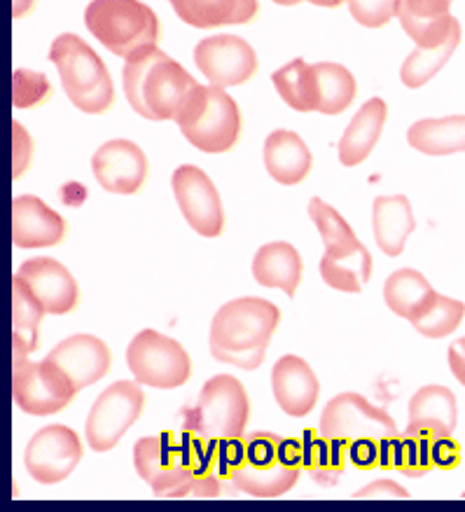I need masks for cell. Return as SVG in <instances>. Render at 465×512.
Returning a JSON list of instances; mask_svg holds the SVG:
<instances>
[{
  "label": "cell",
  "instance_id": "cell-11",
  "mask_svg": "<svg viewBox=\"0 0 465 512\" xmlns=\"http://www.w3.org/2000/svg\"><path fill=\"white\" fill-rule=\"evenodd\" d=\"M318 433L325 438H342L349 442L358 438L384 440L398 435V426L386 410L367 403L360 393L346 391L325 405Z\"/></svg>",
  "mask_w": 465,
  "mask_h": 512
},
{
  "label": "cell",
  "instance_id": "cell-29",
  "mask_svg": "<svg viewBox=\"0 0 465 512\" xmlns=\"http://www.w3.org/2000/svg\"><path fill=\"white\" fill-rule=\"evenodd\" d=\"M407 141L414 150L433 157L465 152V115L440 117V120L428 117L414 122L407 131Z\"/></svg>",
  "mask_w": 465,
  "mask_h": 512
},
{
  "label": "cell",
  "instance_id": "cell-30",
  "mask_svg": "<svg viewBox=\"0 0 465 512\" xmlns=\"http://www.w3.org/2000/svg\"><path fill=\"white\" fill-rule=\"evenodd\" d=\"M302 466H295V463H288L281 459L272 463V466H251V463H244L237 473L232 475V484L244 494L258 496V498H276L288 494L290 489L295 487L297 480H300Z\"/></svg>",
  "mask_w": 465,
  "mask_h": 512
},
{
  "label": "cell",
  "instance_id": "cell-24",
  "mask_svg": "<svg viewBox=\"0 0 465 512\" xmlns=\"http://www.w3.org/2000/svg\"><path fill=\"white\" fill-rule=\"evenodd\" d=\"M388 117V106L384 99L374 96L353 115L344 136L339 138V162L344 166L363 164L377 145Z\"/></svg>",
  "mask_w": 465,
  "mask_h": 512
},
{
  "label": "cell",
  "instance_id": "cell-17",
  "mask_svg": "<svg viewBox=\"0 0 465 512\" xmlns=\"http://www.w3.org/2000/svg\"><path fill=\"white\" fill-rule=\"evenodd\" d=\"M47 361L59 365L64 375L73 382L75 391H80L108 375L113 356H110L106 342H101L99 337L73 335L59 342L50 351Z\"/></svg>",
  "mask_w": 465,
  "mask_h": 512
},
{
  "label": "cell",
  "instance_id": "cell-43",
  "mask_svg": "<svg viewBox=\"0 0 465 512\" xmlns=\"http://www.w3.org/2000/svg\"><path fill=\"white\" fill-rule=\"evenodd\" d=\"M12 129H15L12 131V141H15V171H12V176L22 178L33 162V138L19 122L12 124Z\"/></svg>",
  "mask_w": 465,
  "mask_h": 512
},
{
  "label": "cell",
  "instance_id": "cell-31",
  "mask_svg": "<svg viewBox=\"0 0 465 512\" xmlns=\"http://www.w3.org/2000/svg\"><path fill=\"white\" fill-rule=\"evenodd\" d=\"M45 314L47 311L36 300L29 286L15 276V281H12V325H15L12 347H15V356H29L36 351L38 328Z\"/></svg>",
  "mask_w": 465,
  "mask_h": 512
},
{
  "label": "cell",
  "instance_id": "cell-6",
  "mask_svg": "<svg viewBox=\"0 0 465 512\" xmlns=\"http://www.w3.org/2000/svg\"><path fill=\"white\" fill-rule=\"evenodd\" d=\"M251 419V398L232 375H215L204 384L194 407L185 410L183 431L204 440L241 438Z\"/></svg>",
  "mask_w": 465,
  "mask_h": 512
},
{
  "label": "cell",
  "instance_id": "cell-21",
  "mask_svg": "<svg viewBox=\"0 0 465 512\" xmlns=\"http://www.w3.org/2000/svg\"><path fill=\"white\" fill-rule=\"evenodd\" d=\"M458 421L456 396L447 386H423L409 400V424L405 435L447 438Z\"/></svg>",
  "mask_w": 465,
  "mask_h": 512
},
{
  "label": "cell",
  "instance_id": "cell-4",
  "mask_svg": "<svg viewBox=\"0 0 465 512\" xmlns=\"http://www.w3.org/2000/svg\"><path fill=\"white\" fill-rule=\"evenodd\" d=\"M61 85L71 103L87 115H103L115 103V85L106 64L75 33H61L50 47Z\"/></svg>",
  "mask_w": 465,
  "mask_h": 512
},
{
  "label": "cell",
  "instance_id": "cell-3",
  "mask_svg": "<svg viewBox=\"0 0 465 512\" xmlns=\"http://www.w3.org/2000/svg\"><path fill=\"white\" fill-rule=\"evenodd\" d=\"M279 321V307L262 297H239L222 304L211 323L213 358L241 370H258Z\"/></svg>",
  "mask_w": 465,
  "mask_h": 512
},
{
  "label": "cell",
  "instance_id": "cell-25",
  "mask_svg": "<svg viewBox=\"0 0 465 512\" xmlns=\"http://www.w3.org/2000/svg\"><path fill=\"white\" fill-rule=\"evenodd\" d=\"M253 276L260 286L279 288L288 297H295L302 281V258L295 246L286 241H272L255 253Z\"/></svg>",
  "mask_w": 465,
  "mask_h": 512
},
{
  "label": "cell",
  "instance_id": "cell-33",
  "mask_svg": "<svg viewBox=\"0 0 465 512\" xmlns=\"http://www.w3.org/2000/svg\"><path fill=\"white\" fill-rule=\"evenodd\" d=\"M316 71V94H318V110L323 115H339L351 106L356 99L358 85L349 68L332 61H321L314 64Z\"/></svg>",
  "mask_w": 465,
  "mask_h": 512
},
{
  "label": "cell",
  "instance_id": "cell-52",
  "mask_svg": "<svg viewBox=\"0 0 465 512\" xmlns=\"http://www.w3.org/2000/svg\"><path fill=\"white\" fill-rule=\"evenodd\" d=\"M451 3H454V0H451Z\"/></svg>",
  "mask_w": 465,
  "mask_h": 512
},
{
  "label": "cell",
  "instance_id": "cell-19",
  "mask_svg": "<svg viewBox=\"0 0 465 512\" xmlns=\"http://www.w3.org/2000/svg\"><path fill=\"white\" fill-rule=\"evenodd\" d=\"M272 389L279 407L290 417H307L314 410L321 384L311 365L300 356H281L272 368Z\"/></svg>",
  "mask_w": 465,
  "mask_h": 512
},
{
  "label": "cell",
  "instance_id": "cell-15",
  "mask_svg": "<svg viewBox=\"0 0 465 512\" xmlns=\"http://www.w3.org/2000/svg\"><path fill=\"white\" fill-rule=\"evenodd\" d=\"M94 178L113 195H136L148 181V157L136 143L115 138L103 143L92 157Z\"/></svg>",
  "mask_w": 465,
  "mask_h": 512
},
{
  "label": "cell",
  "instance_id": "cell-41",
  "mask_svg": "<svg viewBox=\"0 0 465 512\" xmlns=\"http://www.w3.org/2000/svg\"><path fill=\"white\" fill-rule=\"evenodd\" d=\"M248 459V442L244 438H227L218 440L215 449V470L220 480H232V475L244 466Z\"/></svg>",
  "mask_w": 465,
  "mask_h": 512
},
{
  "label": "cell",
  "instance_id": "cell-42",
  "mask_svg": "<svg viewBox=\"0 0 465 512\" xmlns=\"http://www.w3.org/2000/svg\"><path fill=\"white\" fill-rule=\"evenodd\" d=\"M281 440L274 433H255L248 442V463L251 466H272L281 459Z\"/></svg>",
  "mask_w": 465,
  "mask_h": 512
},
{
  "label": "cell",
  "instance_id": "cell-9",
  "mask_svg": "<svg viewBox=\"0 0 465 512\" xmlns=\"http://www.w3.org/2000/svg\"><path fill=\"white\" fill-rule=\"evenodd\" d=\"M12 391L19 410L33 417L57 414L71 403L75 386L64 375V370L52 361H29V356H15V375H12Z\"/></svg>",
  "mask_w": 465,
  "mask_h": 512
},
{
  "label": "cell",
  "instance_id": "cell-1",
  "mask_svg": "<svg viewBox=\"0 0 465 512\" xmlns=\"http://www.w3.org/2000/svg\"><path fill=\"white\" fill-rule=\"evenodd\" d=\"M218 440H204L183 431L180 442L164 431L157 438H143L134 445L136 473L162 498H213L220 494L215 470Z\"/></svg>",
  "mask_w": 465,
  "mask_h": 512
},
{
  "label": "cell",
  "instance_id": "cell-14",
  "mask_svg": "<svg viewBox=\"0 0 465 512\" xmlns=\"http://www.w3.org/2000/svg\"><path fill=\"white\" fill-rule=\"evenodd\" d=\"M82 461V442L73 428L52 424L33 435L24 452L26 470L40 484H59Z\"/></svg>",
  "mask_w": 465,
  "mask_h": 512
},
{
  "label": "cell",
  "instance_id": "cell-36",
  "mask_svg": "<svg viewBox=\"0 0 465 512\" xmlns=\"http://www.w3.org/2000/svg\"><path fill=\"white\" fill-rule=\"evenodd\" d=\"M309 216L314 220V225L321 232L325 255H342L349 251H356L358 246H363L356 237V232L351 230V225L332 209L330 204H325L323 199L314 197L309 202Z\"/></svg>",
  "mask_w": 465,
  "mask_h": 512
},
{
  "label": "cell",
  "instance_id": "cell-53",
  "mask_svg": "<svg viewBox=\"0 0 465 512\" xmlns=\"http://www.w3.org/2000/svg\"><path fill=\"white\" fill-rule=\"evenodd\" d=\"M463 498H465V494H463Z\"/></svg>",
  "mask_w": 465,
  "mask_h": 512
},
{
  "label": "cell",
  "instance_id": "cell-12",
  "mask_svg": "<svg viewBox=\"0 0 465 512\" xmlns=\"http://www.w3.org/2000/svg\"><path fill=\"white\" fill-rule=\"evenodd\" d=\"M171 188L187 225L206 239L220 237L225 230V209L206 171L194 164L178 166L171 176Z\"/></svg>",
  "mask_w": 465,
  "mask_h": 512
},
{
  "label": "cell",
  "instance_id": "cell-35",
  "mask_svg": "<svg viewBox=\"0 0 465 512\" xmlns=\"http://www.w3.org/2000/svg\"><path fill=\"white\" fill-rule=\"evenodd\" d=\"M461 36L463 31H461V24H458L454 33H451L442 45L430 47V50H421V47H416L400 68L402 85L409 89H419L426 85L428 80H433L435 75L447 66V61L451 59V54L456 52V47L461 45Z\"/></svg>",
  "mask_w": 465,
  "mask_h": 512
},
{
  "label": "cell",
  "instance_id": "cell-22",
  "mask_svg": "<svg viewBox=\"0 0 465 512\" xmlns=\"http://www.w3.org/2000/svg\"><path fill=\"white\" fill-rule=\"evenodd\" d=\"M265 166L269 176L281 185H297L311 174L314 157L302 136L295 131L276 129L267 136L265 141Z\"/></svg>",
  "mask_w": 465,
  "mask_h": 512
},
{
  "label": "cell",
  "instance_id": "cell-20",
  "mask_svg": "<svg viewBox=\"0 0 465 512\" xmlns=\"http://www.w3.org/2000/svg\"><path fill=\"white\" fill-rule=\"evenodd\" d=\"M449 8L451 0H398L395 17L416 47L430 50L442 45L458 26V19L449 15Z\"/></svg>",
  "mask_w": 465,
  "mask_h": 512
},
{
  "label": "cell",
  "instance_id": "cell-27",
  "mask_svg": "<svg viewBox=\"0 0 465 512\" xmlns=\"http://www.w3.org/2000/svg\"><path fill=\"white\" fill-rule=\"evenodd\" d=\"M437 293L426 281V276L416 269H398L386 279L384 300L388 309L400 318H407L409 323L416 321L421 314H426L430 304L435 302Z\"/></svg>",
  "mask_w": 465,
  "mask_h": 512
},
{
  "label": "cell",
  "instance_id": "cell-32",
  "mask_svg": "<svg viewBox=\"0 0 465 512\" xmlns=\"http://www.w3.org/2000/svg\"><path fill=\"white\" fill-rule=\"evenodd\" d=\"M272 82L281 99L297 113H316L318 110L316 71L304 59H293L290 64L281 66L272 75Z\"/></svg>",
  "mask_w": 465,
  "mask_h": 512
},
{
  "label": "cell",
  "instance_id": "cell-23",
  "mask_svg": "<svg viewBox=\"0 0 465 512\" xmlns=\"http://www.w3.org/2000/svg\"><path fill=\"white\" fill-rule=\"evenodd\" d=\"M176 15L194 29L251 24L260 15L258 0H169Z\"/></svg>",
  "mask_w": 465,
  "mask_h": 512
},
{
  "label": "cell",
  "instance_id": "cell-49",
  "mask_svg": "<svg viewBox=\"0 0 465 512\" xmlns=\"http://www.w3.org/2000/svg\"><path fill=\"white\" fill-rule=\"evenodd\" d=\"M36 8V0H15V8H12V15L15 19H22L29 15V12Z\"/></svg>",
  "mask_w": 465,
  "mask_h": 512
},
{
  "label": "cell",
  "instance_id": "cell-18",
  "mask_svg": "<svg viewBox=\"0 0 465 512\" xmlns=\"http://www.w3.org/2000/svg\"><path fill=\"white\" fill-rule=\"evenodd\" d=\"M66 237V220L43 199L24 195L12 202V241L17 248L57 246Z\"/></svg>",
  "mask_w": 465,
  "mask_h": 512
},
{
  "label": "cell",
  "instance_id": "cell-47",
  "mask_svg": "<svg viewBox=\"0 0 465 512\" xmlns=\"http://www.w3.org/2000/svg\"><path fill=\"white\" fill-rule=\"evenodd\" d=\"M381 454H379V468L398 470L402 461V438L400 435H393V438L379 440Z\"/></svg>",
  "mask_w": 465,
  "mask_h": 512
},
{
  "label": "cell",
  "instance_id": "cell-50",
  "mask_svg": "<svg viewBox=\"0 0 465 512\" xmlns=\"http://www.w3.org/2000/svg\"><path fill=\"white\" fill-rule=\"evenodd\" d=\"M311 5H318V8H339L344 0H309Z\"/></svg>",
  "mask_w": 465,
  "mask_h": 512
},
{
  "label": "cell",
  "instance_id": "cell-5",
  "mask_svg": "<svg viewBox=\"0 0 465 512\" xmlns=\"http://www.w3.org/2000/svg\"><path fill=\"white\" fill-rule=\"evenodd\" d=\"M89 33L115 57H134L157 47L159 19L141 0H92L85 10Z\"/></svg>",
  "mask_w": 465,
  "mask_h": 512
},
{
  "label": "cell",
  "instance_id": "cell-39",
  "mask_svg": "<svg viewBox=\"0 0 465 512\" xmlns=\"http://www.w3.org/2000/svg\"><path fill=\"white\" fill-rule=\"evenodd\" d=\"M433 440L430 435H405L402 438V461H400V473L407 477H423L433 470V454H430V447H433Z\"/></svg>",
  "mask_w": 465,
  "mask_h": 512
},
{
  "label": "cell",
  "instance_id": "cell-48",
  "mask_svg": "<svg viewBox=\"0 0 465 512\" xmlns=\"http://www.w3.org/2000/svg\"><path fill=\"white\" fill-rule=\"evenodd\" d=\"M447 358H449V368L454 372V377L465 386V337L449 344Z\"/></svg>",
  "mask_w": 465,
  "mask_h": 512
},
{
  "label": "cell",
  "instance_id": "cell-51",
  "mask_svg": "<svg viewBox=\"0 0 465 512\" xmlns=\"http://www.w3.org/2000/svg\"><path fill=\"white\" fill-rule=\"evenodd\" d=\"M276 5H283V8H290V5H297V3H302V0H274Z\"/></svg>",
  "mask_w": 465,
  "mask_h": 512
},
{
  "label": "cell",
  "instance_id": "cell-46",
  "mask_svg": "<svg viewBox=\"0 0 465 512\" xmlns=\"http://www.w3.org/2000/svg\"><path fill=\"white\" fill-rule=\"evenodd\" d=\"M430 454H433L435 468L451 470L461 463V447H458V442L451 440V435H447V438H435Z\"/></svg>",
  "mask_w": 465,
  "mask_h": 512
},
{
  "label": "cell",
  "instance_id": "cell-40",
  "mask_svg": "<svg viewBox=\"0 0 465 512\" xmlns=\"http://www.w3.org/2000/svg\"><path fill=\"white\" fill-rule=\"evenodd\" d=\"M398 0H349V10L358 24L381 29L395 17Z\"/></svg>",
  "mask_w": 465,
  "mask_h": 512
},
{
  "label": "cell",
  "instance_id": "cell-34",
  "mask_svg": "<svg viewBox=\"0 0 465 512\" xmlns=\"http://www.w3.org/2000/svg\"><path fill=\"white\" fill-rule=\"evenodd\" d=\"M321 276L330 288L342 290V293H360L372 276V255L365 246L342 255L323 253Z\"/></svg>",
  "mask_w": 465,
  "mask_h": 512
},
{
  "label": "cell",
  "instance_id": "cell-44",
  "mask_svg": "<svg viewBox=\"0 0 465 512\" xmlns=\"http://www.w3.org/2000/svg\"><path fill=\"white\" fill-rule=\"evenodd\" d=\"M379 454L381 445L377 438H358L349 445V459L360 470L379 468Z\"/></svg>",
  "mask_w": 465,
  "mask_h": 512
},
{
  "label": "cell",
  "instance_id": "cell-2",
  "mask_svg": "<svg viewBox=\"0 0 465 512\" xmlns=\"http://www.w3.org/2000/svg\"><path fill=\"white\" fill-rule=\"evenodd\" d=\"M122 85L131 108L145 120L178 122L199 82L169 54L150 47L127 59Z\"/></svg>",
  "mask_w": 465,
  "mask_h": 512
},
{
  "label": "cell",
  "instance_id": "cell-7",
  "mask_svg": "<svg viewBox=\"0 0 465 512\" xmlns=\"http://www.w3.org/2000/svg\"><path fill=\"white\" fill-rule=\"evenodd\" d=\"M176 124L194 148L220 155L239 143L244 120L237 101L225 89L199 85Z\"/></svg>",
  "mask_w": 465,
  "mask_h": 512
},
{
  "label": "cell",
  "instance_id": "cell-16",
  "mask_svg": "<svg viewBox=\"0 0 465 512\" xmlns=\"http://www.w3.org/2000/svg\"><path fill=\"white\" fill-rule=\"evenodd\" d=\"M47 314L61 316L78 307L80 288L73 274L52 258L26 260L17 272Z\"/></svg>",
  "mask_w": 465,
  "mask_h": 512
},
{
  "label": "cell",
  "instance_id": "cell-37",
  "mask_svg": "<svg viewBox=\"0 0 465 512\" xmlns=\"http://www.w3.org/2000/svg\"><path fill=\"white\" fill-rule=\"evenodd\" d=\"M465 304L451 297H444L437 293L435 302L430 304L426 314H421L416 321H412L414 330L428 339H442L456 332L458 325L463 323Z\"/></svg>",
  "mask_w": 465,
  "mask_h": 512
},
{
  "label": "cell",
  "instance_id": "cell-10",
  "mask_svg": "<svg viewBox=\"0 0 465 512\" xmlns=\"http://www.w3.org/2000/svg\"><path fill=\"white\" fill-rule=\"evenodd\" d=\"M145 410V393L138 382H117L94 400L87 417V442L94 452H110Z\"/></svg>",
  "mask_w": 465,
  "mask_h": 512
},
{
  "label": "cell",
  "instance_id": "cell-26",
  "mask_svg": "<svg viewBox=\"0 0 465 512\" xmlns=\"http://www.w3.org/2000/svg\"><path fill=\"white\" fill-rule=\"evenodd\" d=\"M372 227L377 246L386 255H400L405 251L407 237L414 232V213L405 195L377 197L372 209Z\"/></svg>",
  "mask_w": 465,
  "mask_h": 512
},
{
  "label": "cell",
  "instance_id": "cell-28",
  "mask_svg": "<svg viewBox=\"0 0 465 512\" xmlns=\"http://www.w3.org/2000/svg\"><path fill=\"white\" fill-rule=\"evenodd\" d=\"M304 468L311 475V480L321 487H335L339 477L344 475L346 456H349V440L342 438H325V435L304 431Z\"/></svg>",
  "mask_w": 465,
  "mask_h": 512
},
{
  "label": "cell",
  "instance_id": "cell-8",
  "mask_svg": "<svg viewBox=\"0 0 465 512\" xmlns=\"http://www.w3.org/2000/svg\"><path fill=\"white\" fill-rule=\"evenodd\" d=\"M127 365L138 384L178 389L192 377V361L176 339L157 330H141L127 349Z\"/></svg>",
  "mask_w": 465,
  "mask_h": 512
},
{
  "label": "cell",
  "instance_id": "cell-13",
  "mask_svg": "<svg viewBox=\"0 0 465 512\" xmlns=\"http://www.w3.org/2000/svg\"><path fill=\"white\" fill-rule=\"evenodd\" d=\"M194 64L215 87H237L258 75V54L239 36H211L194 47Z\"/></svg>",
  "mask_w": 465,
  "mask_h": 512
},
{
  "label": "cell",
  "instance_id": "cell-38",
  "mask_svg": "<svg viewBox=\"0 0 465 512\" xmlns=\"http://www.w3.org/2000/svg\"><path fill=\"white\" fill-rule=\"evenodd\" d=\"M50 96L52 85L47 75L29 71V68H17L12 75V103H15V108H36L40 103L50 101Z\"/></svg>",
  "mask_w": 465,
  "mask_h": 512
},
{
  "label": "cell",
  "instance_id": "cell-45",
  "mask_svg": "<svg viewBox=\"0 0 465 512\" xmlns=\"http://www.w3.org/2000/svg\"><path fill=\"white\" fill-rule=\"evenodd\" d=\"M353 498H365V501H381V498H391V501H398V498H409V491L402 489L400 484H395L393 480H377L372 484H367V487H363L360 491H356L353 494Z\"/></svg>",
  "mask_w": 465,
  "mask_h": 512
}]
</instances>
